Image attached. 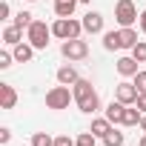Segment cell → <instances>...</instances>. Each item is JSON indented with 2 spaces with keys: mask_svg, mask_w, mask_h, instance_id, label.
I'll return each instance as SVG.
<instances>
[{
  "mask_svg": "<svg viewBox=\"0 0 146 146\" xmlns=\"http://www.w3.org/2000/svg\"><path fill=\"white\" fill-rule=\"evenodd\" d=\"M72 95H75V103L80 106V112H86V115H95V112L100 109V98H98V92H95L92 83L83 80V78L72 86Z\"/></svg>",
  "mask_w": 146,
  "mask_h": 146,
  "instance_id": "cell-1",
  "label": "cell"
},
{
  "mask_svg": "<svg viewBox=\"0 0 146 146\" xmlns=\"http://www.w3.org/2000/svg\"><path fill=\"white\" fill-rule=\"evenodd\" d=\"M80 32H83V20H75V17H57L52 23V35L60 40H75L80 37Z\"/></svg>",
  "mask_w": 146,
  "mask_h": 146,
  "instance_id": "cell-2",
  "label": "cell"
},
{
  "mask_svg": "<svg viewBox=\"0 0 146 146\" xmlns=\"http://www.w3.org/2000/svg\"><path fill=\"white\" fill-rule=\"evenodd\" d=\"M75 100V95H72V89L69 86H52L49 92H46V106L49 109H54V112H60V109H69V103Z\"/></svg>",
  "mask_w": 146,
  "mask_h": 146,
  "instance_id": "cell-3",
  "label": "cell"
},
{
  "mask_svg": "<svg viewBox=\"0 0 146 146\" xmlns=\"http://www.w3.org/2000/svg\"><path fill=\"white\" fill-rule=\"evenodd\" d=\"M26 37L35 49H46L49 46V37H52V26H46L43 20H35L29 29H26Z\"/></svg>",
  "mask_w": 146,
  "mask_h": 146,
  "instance_id": "cell-4",
  "label": "cell"
},
{
  "mask_svg": "<svg viewBox=\"0 0 146 146\" xmlns=\"http://www.w3.org/2000/svg\"><path fill=\"white\" fill-rule=\"evenodd\" d=\"M115 20L120 23V29H123V26H132L135 20H140L137 6L132 3V0H117V6H115Z\"/></svg>",
  "mask_w": 146,
  "mask_h": 146,
  "instance_id": "cell-5",
  "label": "cell"
},
{
  "mask_svg": "<svg viewBox=\"0 0 146 146\" xmlns=\"http://www.w3.org/2000/svg\"><path fill=\"white\" fill-rule=\"evenodd\" d=\"M60 54H63L66 60H83V57L89 54V46H86V40H80V37H75V40H63Z\"/></svg>",
  "mask_w": 146,
  "mask_h": 146,
  "instance_id": "cell-6",
  "label": "cell"
},
{
  "mask_svg": "<svg viewBox=\"0 0 146 146\" xmlns=\"http://www.w3.org/2000/svg\"><path fill=\"white\" fill-rule=\"evenodd\" d=\"M137 95H140V89H137L135 83H129V80H123V83L115 86V98H117L120 103H126V106H132V103L137 100Z\"/></svg>",
  "mask_w": 146,
  "mask_h": 146,
  "instance_id": "cell-7",
  "label": "cell"
},
{
  "mask_svg": "<svg viewBox=\"0 0 146 146\" xmlns=\"http://www.w3.org/2000/svg\"><path fill=\"white\" fill-rule=\"evenodd\" d=\"M83 32L100 35V32H103V15H100V12H86V15H83Z\"/></svg>",
  "mask_w": 146,
  "mask_h": 146,
  "instance_id": "cell-8",
  "label": "cell"
},
{
  "mask_svg": "<svg viewBox=\"0 0 146 146\" xmlns=\"http://www.w3.org/2000/svg\"><path fill=\"white\" fill-rule=\"evenodd\" d=\"M78 80H80V78H78V69H75V66L66 63V66L57 69V83H63V86H75Z\"/></svg>",
  "mask_w": 146,
  "mask_h": 146,
  "instance_id": "cell-9",
  "label": "cell"
},
{
  "mask_svg": "<svg viewBox=\"0 0 146 146\" xmlns=\"http://www.w3.org/2000/svg\"><path fill=\"white\" fill-rule=\"evenodd\" d=\"M117 75H120V78H135V75H137V60H135L132 54L117 60Z\"/></svg>",
  "mask_w": 146,
  "mask_h": 146,
  "instance_id": "cell-10",
  "label": "cell"
},
{
  "mask_svg": "<svg viewBox=\"0 0 146 146\" xmlns=\"http://www.w3.org/2000/svg\"><path fill=\"white\" fill-rule=\"evenodd\" d=\"M12 54H15V60H17V63H29V60L35 57V46L20 40V43L15 46V52H12Z\"/></svg>",
  "mask_w": 146,
  "mask_h": 146,
  "instance_id": "cell-11",
  "label": "cell"
},
{
  "mask_svg": "<svg viewBox=\"0 0 146 146\" xmlns=\"http://www.w3.org/2000/svg\"><path fill=\"white\" fill-rule=\"evenodd\" d=\"M0 98H3V109H15L17 103V92L12 83H0Z\"/></svg>",
  "mask_w": 146,
  "mask_h": 146,
  "instance_id": "cell-12",
  "label": "cell"
},
{
  "mask_svg": "<svg viewBox=\"0 0 146 146\" xmlns=\"http://www.w3.org/2000/svg\"><path fill=\"white\" fill-rule=\"evenodd\" d=\"M20 40H23V29H20V26L12 23V26L3 29V43H6V46H17Z\"/></svg>",
  "mask_w": 146,
  "mask_h": 146,
  "instance_id": "cell-13",
  "label": "cell"
},
{
  "mask_svg": "<svg viewBox=\"0 0 146 146\" xmlns=\"http://www.w3.org/2000/svg\"><path fill=\"white\" fill-rule=\"evenodd\" d=\"M78 3H80V0H54V12H57V17H72Z\"/></svg>",
  "mask_w": 146,
  "mask_h": 146,
  "instance_id": "cell-14",
  "label": "cell"
},
{
  "mask_svg": "<svg viewBox=\"0 0 146 146\" xmlns=\"http://www.w3.org/2000/svg\"><path fill=\"white\" fill-rule=\"evenodd\" d=\"M123 109H126V103H120V100L115 98V100L106 106V117H109L112 123H120V120H123Z\"/></svg>",
  "mask_w": 146,
  "mask_h": 146,
  "instance_id": "cell-15",
  "label": "cell"
},
{
  "mask_svg": "<svg viewBox=\"0 0 146 146\" xmlns=\"http://www.w3.org/2000/svg\"><path fill=\"white\" fill-rule=\"evenodd\" d=\"M112 129H115V126H112V120H109V117H98V120H92V132H95L100 140H103Z\"/></svg>",
  "mask_w": 146,
  "mask_h": 146,
  "instance_id": "cell-16",
  "label": "cell"
},
{
  "mask_svg": "<svg viewBox=\"0 0 146 146\" xmlns=\"http://www.w3.org/2000/svg\"><path fill=\"white\" fill-rule=\"evenodd\" d=\"M135 43H137V32L132 26H123L120 29V49H132Z\"/></svg>",
  "mask_w": 146,
  "mask_h": 146,
  "instance_id": "cell-17",
  "label": "cell"
},
{
  "mask_svg": "<svg viewBox=\"0 0 146 146\" xmlns=\"http://www.w3.org/2000/svg\"><path fill=\"white\" fill-rule=\"evenodd\" d=\"M140 117H143V115H140V109L126 106V109H123V120H120V123H123V126H140Z\"/></svg>",
  "mask_w": 146,
  "mask_h": 146,
  "instance_id": "cell-18",
  "label": "cell"
},
{
  "mask_svg": "<svg viewBox=\"0 0 146 146\" xmlns=\"http://www.w3.org/2000/svg\"><path fill=\"white\" fill-rule=\"evenodd\" d=\"M103 49H106V52L120 49V29H117V32H106V35H103Z\"/></svg>",
  "mask_w": 146,
  "mask_h": 146,
  "instance_id": "cell-19",
  "label": "cell"
},
{
  "mask_svg": "<svg viewBox=\"0 0 146 146\" xmlns=\"http://www.w3.org/2000/svg\"><path fill=\"white\" fill-rule=\"evenodd\" d=\"M32 146H54V137L49 132H35L32 135Z\"/></svg>",
  "mask_w": 146,
  "mask_h": 146,
  "instance_id": "cell-20",
  "label": "cell"
},
{
  "mask_svg": "<svg viewBox=\"0 0 146 146\" xmlns=\"http://www.w3.org/2000/svg\"><path fill=\"white\" fill-rule=\"evenodd\" d=\"M78 146H98V135L89 129V132H80L78 135Z\"/></svg>",
  "mask_w": 146,
  "mask_h": 146,
  "instance_id": "cell-21",
  "label": "cell"
},
{
  "mask_svg": "<svg viewBox=\"0 0 146 146\" xmlns=\"http://www.w3.org/2000/svg\"><path fill=\"white\" fill-rule=\"evenodd\" d=\"M35 20H32V12H17L15 15V26H20V29H29Z\"/></svg>",
  "mask_w": 146,
  "mask_h": 146,
  "instance_id": "cell-22",
  "label": "cell"
},
{
  "mask_svg": "<svg viewBox=\"0 0 146 146\" xmlns=\"http://www.w3.org/2000/svg\"><path fill=\"white\" fill-rule=\"evenodd\" d=\"M103 143L106 146H123V132H117V129H112L106 137H103Z\"/></svg>",
  "mask_w": 146,
  "mask_h": 146,
  "instance_id": "cell-23",
  "label": "cell"
},
{
  "mask_svg": "<svg viewBox=\"0 0 146 146\" xmlns=\"http://www.w3.org/2000/svg\"><path fill=\"white\" fill-rule=\"evenodd\" d=\"M132 57H135L137 63H146V43H143V40H137V43L132 46Z\"/></svg>",
  "mask_w": 146,
  "mask_h": 146,
  "instance_id": "cell-24",
  "label": "cell"
},
{
  "mask_svg": "<svg viewBox=\"0 0 146 146\" xmlns=\"http://www.w3.org/2000/svg\"><path fill=\"white\" fill-rule=\"evenodd\" d=\"M54 146H78V140H72L69 135H57L54 137Z\"/></svg>",
  "mask_w": 146,
  "mask_h": 146,
  "instance_id": "cell-25",
  "label": "cell"
},
{
  "mask_svg": "<svg viewBox=\"0 0 146 146\" xmlns=\"http://www.w3.org/2000/svg\"><path fill=\"white\" fill-rule=\"evenodd\" d=\"M12 60H15V54H12V52H0V69H9V66H12Z\"/></svg>",
  "mask_w": 146,
  "mask_h": 146,
  "instance_id": "cell-26",
  "label": "cell"
},
{
  "mask_svg": "<svg viewBox=\"0 0 146 146\" xmlns=\"http://www.w3.org/2000/svg\"><path fill=\"white\" fill-rule=\"evenodd\" d=\"M140 92H146V72H137V75H135V80H132Z\"/></svg>",
  "mask_w": 146,
  "mask_h": 146,
  "instance_id": "cell-27",
  "label": "cell"
},
{
  "mask_svg": "<svg viewBox=\"0 0 146 146\" xmlns=\"http://www.w3.org/2000/svg\"><path fill=\"white\" fill-rule=\"evenodd\" d=\"M9 15H12V6L3 0V3H0V20H9Z\"/></svg>",
  "mask_w": 146,
  "mask_h": 146,
  "instance_id": "cell-28",
  "label": "cell"
},
{
  "mask_svg": "<svg viewBox=\"0 0 146 146\" xmlns=\"http://www.w3.org/2000/svg\"><path fill=\"white\" fill-rule=\"evenodd\" d=\"M135 106H137L140 112H146V92H140V95H137V100H135Z\"/></svg>",
  "mask_w": 146,
  "mask_h": 146,
  "instance_id": "cell-29",
  "label": "cell"
},
{
  "mask_svg": "<svg viewBox=\"0 0 146 146\" xmlns=\"http://www.w3.org/2000/svg\"><path fill=\"white\" fill-rule=\"evenodd\" d=\"M9 140H12V129H0V143L6 146Z\"/></svg>",
  "mask_w": 146,
  "mask_h": 146,
  "instance_id": "cell-30",
  "label": "cell"
},
{
  "mask_svg": "<svg viewBox=\"0 0 146 146\" xmlns=\"http://www.w3.org/2000/svg\"><path fill=\"white\" fill-rule=\"evenodd\" d=\"M137 23H140V32L146 35V12H140V20H137Z\"/></svg>",
  "mask_w": 146,
  "mask_h": 146,
  "instance_id": "cell-31",
  "label": "cell"
},
{
  "mask_svg": "<svg viewBox=\"0 0 146 146\" xmlns=\"http://www.w3.org/2000/svg\"><path fill=\"white\" fill-rule=\"evenodd\" d=\"M140 129H143V132H146V115H143V117H140Z\"/></svg>",
  "mask_w": 146,
  "mask_h": 146,
  "instance_id": "cell-32",
  "label": "cell"
},
{
  "mask_svg": "<svg viewBox=\"0 0 146 146\" xmlns=\"http://www.w3.org/2000/svg\"><path fill=\"white\" fill-rule=\"evenodd\" d=\"M137 146H146V135H143V137H140V143H137Z\"/></svg>",
  "mask_w": 146,
  "mask_h": 146,
  "instance_id": "cell-33",
  "label": "cell"
},
{
  "mask_svg": "<svg viewBox=\"0 0 146 146\" xmlns=\"http://www.w3.org/2000/svg\"><path fill=\"white\" fill-rule=\"evenodd\" d=\"M80 3H92V0H80Z\"/></svg>",
  "mask_w": 146,
  "mask_h": 146,
  "instance_id": "cell-34",
  "label": "cell"
},
{
  "mask_svg": "<svg viewBox=\"0 0 146 146\" xmlns=\"http://www.w3.org/2000/svg\"><path fill=\"white\" fill-rule=\"evenodd\" d=\"M29 3H35V0H29Z\"/></svg>",
  "mask_w": 146,
  "mask_h": 146,
  "instance_id": "cell-35",
  "label": "cell"
}]
</instances>
